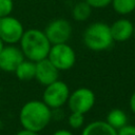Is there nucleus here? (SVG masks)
<instances>
[{"instance_id":"obj_16","label":"nucleus","mask_w":135,"mask_h":135,"mask_svg":"<svg viewBox=\"0 0 135 135\" xmlns=\"http://www.w3.org/2000/svg\"><path fill=\"white\" fill-rule=\"evenodd\" d=\"M111 5L115 13L120 16H127L135 12V0H112Z\"/></svg>"},{"instance_id":"obj_14","label":"nucleus","mask_w":135,"mask_h":135,"mask_svg":"<svg viewBox=\"0 0 135 135\" xmlns=\"http://www.w3.org/2000/svg\"><path fill=\"white\" fill-rule=\"evenodd\" d=\"M105 121L115 130H118L128 123V115L121 109H112L105 117Z\"/></svg>"},{"instance_id":"obj_12","label":"nucleus","mask_w":135,"mask_h":135,"mask_svg":"<svg viewBox=\"0 0 135 135\" xmlns=\"http://www.w3.org/2000/svg\"><path fill=\"white\" fill-rule=\"evenodd\" d=\"M80 135H117V131L105 120H94L82 128Z\"/></svg>"},{"instance_id":"obj_8","label":"nucleus","mask_w":135,"mask_h":135,"mask_svg":"<svg viewBox=\"0 0 135 135\" xmlns=\"http://www.w3.org/2000/svg\"><path fill=\"white\" fill-rule=\"evenodd\" d=\"M24 31L23 24L18 18L12 15L0 18V39L4 44L19 43Z\"/></svg>"},{"instance_id":"obj_2","label":"nucleus","mask_w":135,"mask_h":135,"mask_svg":"<svg viewBox=\"0 0 135 135\" xmlns=\"http://www.w3.org/2000/svg\"><path fill=\"white\" fill-rule=\"evenodd\" d=\"M19 44L24 58L34 62L47 58L50 49L52 46L44 32L38 28L25 30Z\"/></svg>"},{"instance_id":"obj_5","label":"nucleus","mask_w":135,"mask_h":135,"mask_svg":"<svg viewBox=\"0 0 135 135\" xmlns=\"http://www.w3.org/2000/svg\"><path fill=\"white\" fill-rule=\"evenodd\" d=\"M47 59L58 69L59 72L69 71L75 65L76 53L68 42L52 44L47 55Z\"/></svg>"},{"instance_id":"obj_7","label":"nucleus","mask_w":135,"mask_h":135,"mask_svg":"<svg viewBox=\"0 0 135 135\" xmlns=\"http://www.w3.org/2000/svg\"><path fill=\"white\" fill-rule=\"evenodd\" d=\"M51 44L66 43L73 32L72 24L64 18H56L51 20L43 30Z\"/></svg>"},{"instance_id":"obj_20","label":"nucleus","mask_w":135,"mask_h":135,"mask_svg":"<svg viewBox=\"0 0 135 135\" xmlns=\"http://www.w3.org/2000/svg\"><path fill=\"white\" fill-rule=\"evenodd\" d=\"M117 135H135V126L127 123L122 128L116 130Z\"/></svg>"},{"instance_id":"obj_26","label":"nucleus","mask_w":135,"mask_h":135,"mask_svg":"<svg viewBox=\"0 0 135 135\" xmlns=\"http://www.w3.org/2000/svg\"><path fill=\"white\" fill-rule=\"evenodd\" d=\"M75 1H78V0H75Z\"/></svg>"},{"instance_id":"obj_24","label":"nucleus","mask_w":135,"mask_h":135,"mask_svg":"<svg viewBox=\"0 0 135 135\" xmlns=\"http://www.w3.org/2000/svg\"><path fill=\"white\" fill-rule=\"evenodd\" d=\"M4 45H5V44H4V42H3V41H2L1 39H0V53H1V51L3 50V47H4Z\"/></svg>"},{"instance_id":"obj_3","label":"nucleus","mask_w":135,"mask_h":135,"mask_svg":"<svg viewBox=\"0 0 135 135\" xmlns=\"http://www.w3.org/2000/svg\"><path fill=\"white\" fill-rule=\"evenodd\" d=\"M82 41L85 47L93 52L107 51L112 46L114 42L110 25L102 21L89 24L83 32Z\"/></svg>"},{"instance_id":"obj_11","label":"nucleus","mask_w":135,"mask_h":135,"mask_svg":"<svg viewBox=\"0 0 135 135\" xmlns=\"http://www.w3.org/2000/svg\"><path fill=\"white\" fill-rule=\"evenodd\" d=\"M112 38L114 42H126L133 37L134 24L128 18H119L110 25Z\"/></svg>"},{"instance_id":"obj_13","label":"nucleus","mask_w":135,"mask_h":135,"mask_svg":"<svg viewBox=\"0 0 135 135\" xmlns=\"http://www.w3.org/2000/svg\"><path fill=\"white\" fill-rule=\"evenodd\" d=\"M15 75L20 81H30L35 79L36 74V62L28 59H23L15 70Z\"/></svg>"},{"instance_id":"obj_23","label":"nucleus","mask_w":135,"mask_h":135,"mask_svg":"<svg viewBox=\"0 0 135 135\" xmlns=\"http://www.w3.org/2000/svg\"><path fill=\"white\" fill-rule=\"evenodd\" d=\"M15 135H38V133L33 132V131H30V130H26V129H21Z\"/></svg>"},{"instance_id":"obj_4","label":"nucleus","mask_w":135,"mask_h":135,"mask_svg":"<svg viewBox=\"0 0 135 135\" xmlns=\"http://www.w3.org/2000/svg\"><path fill=\"white\" fill-rule=\"evenodd\" d=\"M69 85L57 79L56 81L45 85V89L42 93V101L51 110H60L64 104H66L70 96Z\"/></svg>"},{"instance_id":"obj_17","label":"nucleus","mask_w":135,"mask_h":135,"mask_svg":"<svg viewBox=\"0 0 135 135\" xmlns=\"http://www.w3.org/2000/svg\"><path fill=\"white\" fill-rule=\"evenodd\" d=\"M68 124L73 130H79L84 127V114L71 112L68 117Z\"/></svg>"},{"instance_id":"obj_18","label":"nucleus","mask_w":135,"mask_h":135,"mask_svg":"<svg viewBox=\"0 0 135 135\" xmlns=\"http://www.w3.org/2000/svg\"><path fill=\"white\" fill-rule=\"evenodd\" d=\"M14 11V0H0V18L12 15Z\"/></svg>"},{"instance_id":"obj_22","label":"nucleus","mask_w":135,"mask_h":135,"mask_svg":"<svg viewBox=\"0 0 135 135\" xmlns=\"http://www.w3.org/2000/svg\"><path fill=\"white\" fill-rule=\"evenodd\" d=\"M129 105H130V109H131V112L135 115V91L132 93L131 97H130V100H129Z\"/></svg>"},{"instance_id":"obj_15","label":"nucleus","mask_w":135,"mask_h":135,"mask_svg":"<svg viewBox=\"0 0 135 135\" xmlns=\"http://www.w3.org/2000/svg\"><path fill=\"white\" fill-rule=\"evenodd\" d=\"M92 9L93 8L84 0H78L72 7V17L78 22L86 21L92 15Z\"/></svg>"},{"instance_id":"obj_10","label":"nucleus","mask_w":135,"mask_h":135,"mask_svg":"<svg viewBox=\"0 0 135 135\" xmlns=\"http://www.w3.org/2000/svg\"><path fill=\"white\" fill-rule=\"evenodd\" d=\"M35 79L45 86L59 79V71L47 58H44L36 62Z\"/></svg>"},{"instance_id":"obj_21","label":"nucleus","mask_w":135,"mask_h":135,"mask_svg":"<svg viewBox=\"0 0 135 135\" xmlns=\"http://www.w3.org/2000/svg\"><path fill=\"white\" fill-rule=\"evenodd\" d=\"M52 135H74V133L68 129H58Z\"/></svg>"},{"instance_id":"obj_6","label":"nucleus","mask_w":135,"mask_h":135,"mask_svg":"<svg viewBox=\"0 0 135 135\" xmlns=\"http://www.w3.org/2000/svg\"><path fill=\"white\" fill-rule=\"evenodd\" d=\"M95 102V93L89 88L81 86L70 93L66 104L71 112L85 114L94 108Z\"/></svg>"},{"instance_id":"obj_25","label":"nucleus","mask_w":135,"mask_h":135,"mask_svg":"<svg viewBox=\"0 0 135 135\" xmlns=\"http://www.w3.org/2000/svg\"><path fill=\"white\" fill-rule=\"evenodd\" d=\"M133 37H134V39H135V24H134V32H133Z\"/></svg>"},{"instance_id":"obj_1","label":"nucleus","mask_w":135,"mask_h":135,"mask_svg":"<svg viewBox=\"0 0 135 135\" xmlns=\"http://www.w3.org/2000/svg\"><path fill=\"white\" fill-rule=\"evenodd\" d=\"M53 118L51 110L42 100H30L25 102L19 112V121L22 129L36 133L43 131Z\"/></svg>"},{"instance_id":"obj_19","label":"nucleus","mask_w":135,"mask_h":135,"mask_svg":"<svg viewBox=\"0 0 135 135\" xmlns=\"http://www.w3.org/2000/svg\"><path fill=\"white\" fill-rule=\"evenodd\" d=\"M92 8H104L111 5L112 0H84Z\"/></svg>"},{"instance_id":"obj_9","label":"nucleus","mask_w":135,"mask_h":135,"mask_svg":"<svg viewBox=\"0 0 135 135\" xmlns=\"http://www.w3.org/2000/svg\"><path fill=\"white\" fill-rule=\"evenodd\" d=\"M24 56L16 44H5L0 53V70L6 73H14Z\"/></svg>"}]
</instances>
